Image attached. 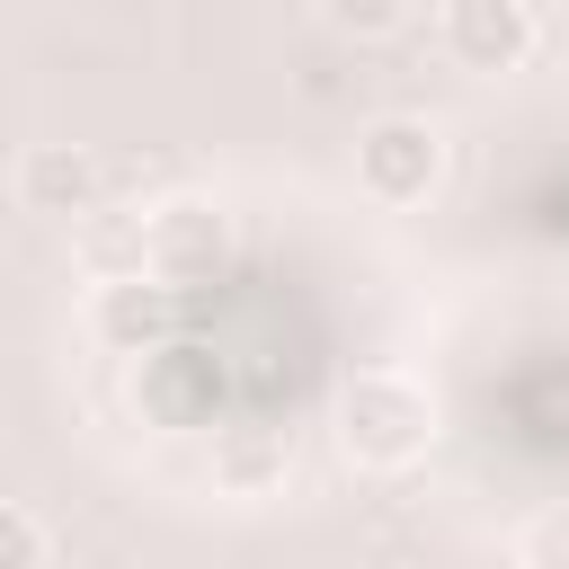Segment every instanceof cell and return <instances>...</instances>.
Wrapping results in <instances>:
<instances>
[{"instance_id": "cell-1", "label": "cell", "mask_w": 569, "mask_h": 569, "mask_svg": "<svg viewBox=\"0 0 569 569\" xmlns=\"http://www.w3.org/2000/svg\"><path fill=\"white\" fill-rule=\"evenodd\" d=\"M436 445V400L409 373H356L338 391V453L356 471H418Z\"/></svg>"}, {"instance_id": "cell-2", "label": "cell", "mask_w": 569, "mask_h": 569, "mask_svg": "<svg viewBox=\"0 0 569 569\" xmlns=\"http://www.w3.org/2000/svg\"><path fill=\"white\" fill-rule=\"evenodd\" d=\"M356 187L373 204H427L445 187V124L436 116H373L356 133Z\"/></svg>"}, {"instance_id": "cell-3", "label": "cell", "mask_w": 569, "mask_h": 569, "mask_svg": "<svg viewBox=\"0 0 569 569\" xmlns=\"http://www.w3.org/2000/svg\"><path fill=\"white\" fill-rule=\"evenodd\" d=\"M436 36H445V62L453 71L507 80V71H525L542 53V9L533 0H445Z\"/></svg>"}, {"instance_id": "cell-4", "label": "cell", "mask_w": 569, "mask_h": 569, "mask_svg": "<svg viewBox=\"0 0 569 569\" xmlns=\"http://www.w3.org/2000/svg\"><path fill=\"white\" fill-rule=\"evenodd\" d=\"M142 231H151V276H169V284H213L231 267V213H222V196H160L142 213Z\"/></svg>"}, {"instance_id": "cell-5", "label": "cell", "mask_w": 569, "mask_h": 569, "mask_svg": "<svg viewBox=\"0 0 569 569\" xmlns=\"http://www.w3.org/2000/svg\"><path fill=\"white\" fill-rule=\"evenodd\" d=\"M178 293L187 284H169V276H116V284H98V302H89L98 347L107 356H169L178 347Z\"/></svg>"}, {"instance_id": "cell-6", "label": "cell", "mask_w": 569, "mask_h": 569, "mask_svg": "<svg viewBox=\"0 0 569 569\" xmlns=\"http://www.w3.org/2000/svg\"><path fill=\"white\" fill-rule=\"evenodd\" d=\"M98 196H107V169H98L80 142H36V151L18 160V204L44 213V222H89Z\"/></svg>"}, {"instance_id": "cell-7", "label": "cell", "mask_w": 569, "mask_h": 569, "mask_svg": "<svg viewBox=\"0 0 569 569\" xmlns=\"http://www.w3.org/2000/svg\"><path fill=\"white\" fill-rule=\"evenodd\" d=\"M284 471H293L284 427H222V436H213V480H222L231 498H276Z\"/></svg>"}, {"instance_id": "cell-8", "label": "cell", "mask_w": 569, "mask_h": 569, "mask_svg": "<svg viewBox=\"0 0 569 569\" xmlns=\"http://www.w3.org/2000/svg\"><path fill=\"white\" fill-rule=\"evenodd\" d=\"M0 569H53V533H44V516L27 498L0 507Z\"/></svg>"}, {"instance_id": "cell-9", "label": "cell", "mask_w": 569, "mask_h": 569, "mask_svg": "<svg viewBox=\"0 0 569 569\" xmlns=\"http://www.w3.org/2000/svg\"><path fill=\"white\" fill-rule=\"evenodd\" d=\"M516 569H569V498L525 516V533H516Z\"/></svg>"}, {"instance_id": "cell-10", "label": "cell", "mask_w": 569, "mask_h": 569, "mask_svg": "<svg viewBox=\"0 0 569 569\" xmlns=\"http://www.w3.org/2000/svg\"><path fill=\"white\" fill-rule=\"evenodd\" d=\"M320 18L338 36H356V44H373V36H400L409 27V0H320Z\"/></svg>"}]
</instances>
